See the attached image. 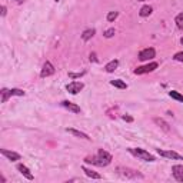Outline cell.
Here are the masks:
<instances>
[{
	"label": "cell",
	"instance_id": "1",
	"mask_svg": "<svg viewBox=\"0 0 183 183\" xmlns=\"http://www.w3.org/2000/svg\"><path fill=\"white\" fill-rule=\"evenodd\" d=\"M129 152H130L133 156H136V157H139V159H142V160H146V162H155V156L153 155H150L149 152H146V150H143V149H129Z\"/></svg>",
	"mask_w": 183,
	"mask_h": 183
},
{
	"label": "cell",
	"instance_id": "2",
	"mask_svg": "<svg viewBox=\"0 0 183 183\" xmlns=\"http://www.w3.org/2000/svg\"><path fill=\"white\" fill-rule=\"evenodd\" d=\"M119 173L120 176H123L126 179H143L142 173L136 172L133 169H127V168H119Z\"/></svg>",
	"mask_w": 183,
	"mask_h": 183
},
{
	"label": "cell",
	"instance_id": "3",
	"mask_svg": "<svg viewBox=\"0 0 183 183\" xmlns=\"http://www.w3.org/2000/svg\"><path fill=\"white\" fill-rule=\"evenodd\" d=\"M85 162L86 163H90V164H94V166H100V168H103V166H107L109 162L105 160L102 156H87L86 159H85Z\"/></svg>",
	"mask_w": 183,
	"mask_h": 183
},
{
	"label": "cell",
	"instance_id": "4",
	"mask_svg": "<svg viewBox=\"0 0 183 183\" xmlns=\"http://www.w3.org/2000/svg\"><path fill=\"white\" fill-rule=\"evenodd\" d=\"M157 153L163 157H168V159H175V160H183V156L176 152H172V150H160L157 149Z\"/></svg>",
	"mask_w": 183,
	"mask_h": 183
},
{
	"label": "cell",
	"instance_id": "5",
	"mask_svg": "<svg viewBox=\"0 0 183 183\" xmlns=\"http://www.w3.org/2000/svg\"><path fill=\"white\" fill-rule=\"evenodd\" d=\"M85 87V85H83L82 82H72V83H69L68 86H66V90H68L69 93H72V94H77L80 90Z\"/></svg>",
	"mask_w": 183,
	"mask_h": 183
},
{
	"label": "cell",
	"instance_id": "6",
	"mask_svg": "<svg viewBox=\"0 0 183 183\" xmlns=\"http://www.w3.org/2000/svg\"><path fill=\"white\" fill-rule=\"evenodd\" d=\"M155 54H156V52H155V49L147 47V49H143L142 52L139 53V59L142 60V62H145V60L153 59V57H155Z\"/></svg>",
	"mask_w": 183,
	"mask_h": 183
},
{
	"label": "cell",
	"instance_id": "7",
	"mask_svg": "<svg viewBox=\"0 0 183 183\" xmlns=\"http://www.w3.org/2000/svg\"><path fill=\"white\" fill-rule=\"evenodd\" d=\"M157 69V63L156 62H152V63L146 64V66H142V68H137L135 70L136 75H143V73H149V72H153Z\"/></svg>",
	"mask_w": 183,
	"mask_h": 183
},
{
	"label": "cell",
	"instance_id": "8",
	"mask_svg": "<svg viewBox=\"0 0 183 183\" xmlns=\"http://www.w3.org/2000/svg\"><path fill=\"white\" fill-rule=\"evenodd\" d=\"M53 73H54V68H53V64L50 63V62H46V63L43 64V69H41L40 76H41V77H49V76H52Z\"/></svg>",
	"mask_w": 183,
	"mask_h": 183
},
{
	"label": "cell",
	"instance_id": "9",
	"mask_svg": "<svg viewBox=\"0 0 183 183\" xmlns=\"http://www.w3.org/2000/svg\"><path fill=\"white\" fill-rule=\"evenodd\" d=\"M172 173L176 180L183 182V164H175L172 168Z\"/></svg>",
	"mask_w": 183,
	"mask_h": 183
},
{
	"label": "cell",
	"instance_id": "10",
	"mask_svg": "<svg viewBox=\"0 0 183 183\" xmlns=\"http://www.w3.org/2000/svg\"><path fill=\"white\" fill-rule=\"evenodd\" d=\"M62 106H63L64 109H68L69 112H73V113H80V107H79L77 105H75V103H72V102H69V100H63V102H62Z\"/></svg>",
	"mask_w": 183,
	"mask_h": 183
},
{
	"label": "cell",
	"instance_id": "11",
	"mask_svg": "<svg viewBox=\"0 0 183 183\" xmlns=\"http://www.w3.org/2000/svg\"><path fill=\"white\" fill-rule=\"evenodd\" d=\"M2 155H3V156H6L9 160H11V162L20 160V155H19V153H16V152H10V150L2 149Z\"/></svg>",
	"mask_w": 183,
	"mask_h": 183
},
{
	"label": "cell",
	"instance_id": "12",
	"mask_svg": "<svg viewBox=\"0 0 183 183\" xmlns=\"http://www.w3.org/2000/svg\"><path fill=\"white\" fill-rule=\"evenodd\" d=\"M17 170H19V172L22 173V175L24 176V177H26V179L33 180V175L30 173V170L26 168V166H24V164H17Z\"/></svg>",
	"mask_w": 183,
	"mask_h": 183
},
{
	"label": "cell",
	"instance_id": "13",
	"mask_svg": "<svg viewBox=\"0 0 183 183\" xmlns=\"http://www.w3.org/2000/svg\"><path fill=\"white\" fill-rule=\"evenodd\" d=\"M66 132H68V133H72V135H75L76 137L85 139V140H89L90 139L86 133H83V132H80V130H76V129H66Z\"/></svg>",
	"mask_w": 183,
	"mask_h": 183
},
{
	"label": "cell",
	"instance_id": "14",
	"mask_svg": "<svg viewBox=\"0 0 183 183\" xmlns=\"http://www.w3.org/2000/svg\"><path fill=\"white\" fill-rule=\"evenodd\" d=\"M153 122H155V123H156L159 127H160V129H163L164 132H170V127H169V124L166 123L163 119H160V117H155Z\"/></svg>",
	"mask_w": 183,
	"mask_h": 183
},
{
	"label": "cell",
	"instance_id": "15",
	"mask_svg": "<svg viewBox=\"0 0 183 183\" xmlns=\"http://www.w3.org/2000/svg\"><path fill=\"white\" fill-rule=\"evenodd\" d=\"M117 66H119V60H112V62H109L107 64H106V72L107 73H112V72H115L116 69H117Z\"/></svg>",
	"mask_w": 183,
	"mask_h": 183
},
{
	"label": "cell",
	"instance_id": "16",
	"mask_svg": "<svg viewBox=\"0 0 183 183\" xmlns=\"http://www.w3.org/2000/svg\"><path fill=\"white\" fill-rule=\"evenodd\" d=\"M152 11H153L152 6H143V7L140 9V11H139V15L142 16V17H147V16L152 15Z\"/></svg>",
	"mask_w": 183,
	"mask_h": 183
},
{
	"label": "cell",
	"instance_id": "17",
	"mask_svg": "<svg viewBox=\"0 0 183 183\" xmlns=\"http://www.w3.org/2000/svg\"><path fill=\"white\" fill-rule=\"evenodd\" d=\"M94 33H96V30L94 29H87V30H85V32H83V34H82V39L85 41H87L89 40V39H92L94 36Z\"/></svg>",
	"mask_w": 183,
	"mask_h": 183
},
{
	"label": "cell",
	"instance_id": "18",
	"mask_svg": "<svg viewBox=\"0 0 183 183\" xmlns=\"http://www.w3.org/2000/svg\"><path fill=\"white\" fill-rule=\"evenodd\" d=\"M83 172L86 173V176H89V177H92V179H102V176L99 175V173L93 172L92 169H87V168H83Z\"/></svg>",
	"mask_w": 183,
	"mask_h": 183
},
{
	"label": "cell",
	"instance_id": "19",
	"mask_svg": "<svg viewBox=\"0 0 183 183\" xmlns=\"http://www.w3.org/2000/svg\"><path fill=\"white\" fill-rule=\"evenodd\" d=\"M2 103H6V102L9 100V97H11V93L9 89H2Z\"/></svg>",
	"mask_w": 183,
	"mask_h": 183
},
{
	"label": "cell",
	"instance_id": "20",
	"mask_svg": "<svg viewBox=\"0 0 183 183\" xmlns=\"http://www.w3.org/2000/svg\"><path fill=\"white\" fill-rule=\"evenodd\" d=\"M169 96L172 97V99H175V100H179L183 103V94H180L179 92H176V90H170L169 92Z\"/></svg>",
	"mask_w": 183,
	"mask_h": 183
},
{
	"label": "cell",
	"instance_id": "21",
	"mask_svg": "<svg viewBox=\"0 0 183 183\" xmlns=\"http://www.w3.org/2000/svg\"><path fill=\"white\" fill-rule=\"evenodd\" d=\"M110 85L115 86V87H119V89H126V87H127V85L123 82V80H112Z\"/></svg>",
	"mask_w": 183,
	"mask_h": 183
},
{
	"label": "cell",
	"instance_id": "22",
	"mask_svg": "<svg viewBox=\"0 0 183 183\" xmlns=\"http://www.w3.org/2000/svg\"><path fill=\"white\" fill-rule=\"evenodd\" d=\"M176 24H177V27H179L180 30H183V13H180V15L176 16Z\"/></svg>",
	"mask_w": 183,
	"mask_h": 183
},
{
	"label": "cell",
	"instance_id": "23",
	"mask_svg": "<svg viewBox=\"0 0 183 183\" xmlns=\"http://www.w3.org/2000/svg\"><path fill=\"white\" fill-rule=\"evenodd\" d=\"M117 16H119L117 11H109L107 13V22H115V20L117 19Z\"/></svg>",
	"mask_w": 183,
	"mask_h": 183
},
{
	"label": "cell",
	"instance_id": "24",
	"mask_svg": "<svg viewBox=\"0 0 183 183\" xmlns=\"http://www.w3.org/2000/svg\"><path fill=\"white\" fill-rule=\"evenodd\" d=\"M10 93H11V96H24V92L20 89H11Z\"/></svg>",
	"mask_w": 183,
	"mask_h": 183
},
{
	"label": "cell",
	"instance_id": "25",
	"mask_svg": "<svg viewBox=\"0 0 183 183\" xmlns=\"http://www.w3.org/2000/svg\"><path fill=\"white\" fill-rule=\"evenodd\" d=\"M113 36H115V29H107L105 32V37H113Z\"/></svg>",
	"mask_w": 183,
	"mask_h": 183
},
{
	"label": "cell",
	"instance_id": "26",
	"mask_svg": "<svg viewBox=\"0 0 183 183\" xmlns=\"http://www.w3.org/2000/svg\"><path fill=\"white\" fill-rule=\"evenodd\" d=\"M173 59H175V60H177V62H183V52L176 53L175 56H173Z\"/></svg>",
	"mask_w": 183,
	"mask_h": 183
},
{
	"label": "cell",
	"instance_id": "27",
	"mask_svg": "<svg viewBox=\"0 0 183 183\" xmlns=\"http://www.w3.org/2000/svg\"><path fill=\"white\" fill-rule=\"evenodd\" d=\"M83 75H85V72H80V73H69L70 77H82Z\"/></svg>",
	"mask_w": 183,
	"mask_h": 183
},
{
	"label": "cell",
	"instance_id": "28",
	"mask_svg": "<svg viewBox=\"0 0 183 183\" xmlns=\"http://www.w3.org/2000/svg\"><path fill=\"white\" fill-rule=\"evenodd\" d=\"M6 13H7V9H6V6H2V16H6Z\"/></svg>",
	"mask_w": 183,
	"mask_h": 183
},
{
	"label": "cell",
	"instance_id": "29",
	"mask_svg": "<svg viewBox=\"0 0 183 183\" xmlns=\"http://www.w3.org/2000/svg\"><path fill=\"white\" fill-rule=\"evenodd\" d=\"M90 60H92V62H97L96 54H94V53H90Z\"/></svg>",
	"mask_w": 183,
	"mask_h": 183
},
{
	"label": "cell",
	"instance_id": "30",
	"mask_svg": "<svg viewBox=\"0 0 183 183\" xmlns=\"http://www.w3.org/2000/svg\"><path fill=\"white\" fill-rule=\"evenodd\" d=\"M123 120H126V122H132L133 119H132L130 116H126V115H124V116H123Z\"/></svg>",
	"mask_w": 183,
	"mask_h": 183
},
{
	"label": "cell",
	"instance_id": "31",
	"mask_svg": "<svg viewBox=\"0 0 183 183\" xmlns=\"http://www.w3.org/2000/svg\"><path fill=\"white\" fill-rule=\"evenodd\" d=\"M16 2H17V3H22V2H24V0H16Z\"/></svg>",
	"mask_w": 183,
	"mask_h": 183
},
{
	"label": "cell",
	"instance_id": "32",
	"mask_svg": "<svg viewBox=\"0 0 183 183\" xmlns=\"http://www.w3.org/2000/svg\"><path fill=\"white\" fill-rule=\"evenodd\" d=\"M180 43H182V45H183V37H182V39H180Z\"/></svg>",
	"mask_w": 183,
	"mask_h": 183
},
{
	"label": "cell",
	"instance_id": "33",
	"mask_svg": "<svg viewBox=\"0 0 183 183\" xmlns=\"http://www.w3.org/2000/svg\"><path fill=\"white\" fill-rule=\"evenodd\" d=\"M137 2H143V0H137Z\"/></svg>",
	"mask_w": 183,
	"mask_h": 183
}]
</instances>
